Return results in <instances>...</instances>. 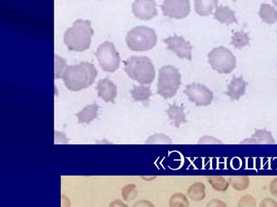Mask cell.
I'll list each match as a JSON object with an SVG mask.
<instances>
[{"mask_svg":"<svg viewBox=\"0 0 277 207\" xmlns=\"http://www.w3.org/2000/svg\"><path fill=\"white\" fill-rule=\"evenodd\" d=\"M97 75L95 65L89 62H81L69 66L62 79L69 91L76 92L90 87L95 82Z\"/></svg>","mask_w":277,"mask_h":207,"instance_id":"obj_1","label":"cell"},{"mask_svg":"<svg viewBox=\"0 0 277 207\" xmlns=\"http://www.w3.org/2000/svg\"><path fill=\"white\" fill-rule=\"evenodd\" d=\"M93 35L94 30L90 21L76 20L65 32L64 43L69 50L82 52L90 48Z\"/></svg>","mask_w":277,"mask_h":207,"instance_id":"obj_2","label":"cell"},{"mask_svg":"<svg viewBox=\"0 0 277 207\" xmlns=\"http://www.w3.org/2000/svg\"><path fill=\"white\" fill-rule=\"evenodd\" d=\"M124 65L128 77L141 85H150L155 78L153 63L147 56H131L124 62Z\"/></svg>","mask_w":277,"mask_h":207,"instance_id":"obj_3","label":"cell"},{"mask_svg":"<svg viewBox=\"0 0 277 207\" xmlns=\"http://www.w3.org/2000/svg\"><path fill=\"white\" fill-rule=\"evenodd\" d=\"M156 33L149 27H134L126 36V44L133 51H147L151 50L157 43Z\"/></svg>","mask_w":277,"mask_h":207,"instance_id":"obj_4","label":"cell"},{"mask_svg":"<svg viewBox=\"0 0 277 207\" xmlns=\"http://www.w3.org/2000/svg\"><path fill=\"white\" fill-rule=\"evenodd\" d=\"M181 85V75L176 68L166 65L159 69L157 93L165 99L173 98Z\"/></svg>","mask_w":277,"mask_h":207,"instance_id":"obj_5","label":"cell"},{"mask_svg":"<svg viewBox=\"0 0 277 207\" xmlns=\"http://www.w3.org/2000/svg\"><path fill=\"white\" fill-rule=\"evenodd\" d=\"M208 60L211 68L219 73L228 74L236 68V58L227 48H215L209 53Z\"/></svg>","mask_w":277,"mask_h":207,"instance_id":"obj_6","label":"cell"},{"mask_svg":"<svg viewBox=\"0 0 277 207\" xmlns=\"http://www.w3.org/2000/svg\"><path fill=\"white\" fill-rule=\"evenodd\" d=\"M100 67L107 72H114L121 64V56L113 43L108 41L102 43L95 53Z\"/></svg>","mask_w":277,"mask_h":207,"instance_id":"obj_7","label":"cell"},{"mask_svg":"<svg viewBox=\"0 0 277 207\" xmlns=\"http://www.w3.org/2000/svg\"><path fill=\"white\" fill-rule=\"evenodd\" d=\"M184 92L189 100L195 103L197 107H207L213 101V92L201 84L188 85Z\"/></svg>","mask_w":277,"mask_h":207,"instance_id":"obj_8","label":"cell"},{"mask_svg":"<svg viewBox=\"0 0 277 207\" xmlns=\"http://www.w3.org/2000/svg\"><path fill=\"white\" fill-rule=\"evenodd\" d=\"M161 9L166 17L173 19H183L190 13V0H164Z\"/></svg>","mask_w":277,"mask_h":207,"instance_id":"obj_9","label":"cell"},{"mask_svg":"<svg viewBox=\"0 0 277 207\" xmlns=\"http://www.w3.org/2000/svg\"><path fill=\"white\" fill-rule=\"evenodd\" d=\"M164 43L168 46V50L175 53L180 59L192 60L193 46L190 42L185 40L180 36L173 35L164 39Z\"/></svg>","mask_w":277,"mask_h":207,"instance_id":"obj_10","label":"cell"},{"mask_svg":"<svg viewBox=\"0 0 277 207\" xmlns=\"http://www.w3.org/2000/svg\"><path fill=\"white\" fill-rule=\"evenodd\" d=\"M132 10L134 16L142 21L153 19L158 14L157 4L154 0H134Z\"/></svg>","mask_w":277,"mask_h":207,"instance_id":"obj_11","label":"cell"},{"mask_svg":"<svg viewBox=\"0 0 277 207\" xmlns=\"http://www.w3.org/2000/svg\"><path fill=\"white\" fill-rule=\"evenodd\" d=\"M98 96L106 103H115L117 95V87L109 79H102L97 86Z\"/></svg>","mask_w":277,"mask_h":207,"instance_id":"obj_12","label":"cell"},{"mask_svg":"<svg viewBox=\"0 0 277 207\" xmlns=\"http://www.w3.org/2000/svg\"><path fill=\"white\" fill-rule=\"evenodd\" d=\"M248 83L245 81L242 76L237 77L233 76L232 81L227 86V91L225 92V94L228 96L232 100H239L242 96L246 94Z\"/></svg>","mask_w":277,"mask_h":207,"instance_id":"obj_13","label":"cell"},{"mask_svg":"<svg viewBox=\"0 0 277 207\" xmlns=\"http://www.w3.org/2000/svg\"><path fill=\"white\" fill-rule=\"evenodd\" d=\"M276 140L273 134L266 129H255L254 134L251 138H247L240 144H275Z\"/></svg>","mask_w":277,"mask_h":207,"instance_id":"obj_14","label":"cell"},{"mask_svg":"<svg viewBox=\"0 0 277 207\" xmlns=\"http://www.w3.org/2000/svg\"><path fill=\"white\" fill-rule=\"evenodd\" d=\"M214 17L221 24H229L237 23V17L235 16L234 11H232L227 6H219L214 12Z\"/></svg>","mask_w":277,"mask_h":207,"instance_id":"obj_15","label":"cell"},{"mask_svg":"<svg viewBox=\"0 0 277 207\" xmlns=\"http://www.w3.org/2000/svg\"><path fill=\"white\" fill-rule=\"evenodd\" d=\"M184 107H180L174 103L170 105L166 111L169 119L176 128H180V125L187 123L186 115L184 112Z\"/></svg>","mask_w":277,"mask_h":207,"instance_id":"obj_16","label":"cell"},{"mask_svg":"<svg viewBox=\"0 0 277 207\" xmlns=\"http://www.w3.org/2000/svg\"><path fill=\"white\" fill-rule=\"evenodd\" d=\"M100 107L96 103L87 105L81 112L76 113V116L79 124H90L94 119L98 117V112Z\"/></svg>","mask_w":277,"mask_h":207,"instance_id":"obj_17","label":"cell"},{"mask_svg":"<svg viewBox=\"0 0 277 207\" xmlns=\"http://www.w3.org/2000/svg\"><path fill=\"white\" fill-rule=\"evenodd\" d=\"M195 12L201 17H207L218 7L217 0H194Z\"/></svg>","mask_w":277,"mask_h":207,"instance_id":"obj_18","label":"cell"},{"mask_svg":"<svg viewBox=\"0 0 277 207\" xmlns=\"http://www.w3.org/2000/svg\"><path fill=\"white\" fill-rule=\"evenodd\" d=\"M131 96L134 102H142L146 106L149 104V99L152 95V92L148 86H133L130 91Z\"/></svg>","mask_w":277,"mask_h":207,"instance_id":"obj_19","label":"cell"},{"mask_svg":"<svg viewBox=\"0 0 277 207\" xmlns=\"http://www.w3.org/2000/svg\"><path fill=\"white\" fill-rule=\"evenodd\" d=\"M259 17L263 22L268 24H275L277 22V11L275 7L268 3L261 5Z\"/></svg>","mask_w":277,"mask_h":207,"instance_id":"obj_20","label":"cell"},{"mask_svg":"<svg viewBox=\"0 0 277 207\" xmlns=\"http://www.w3.org/2000/svg\"><path fill=\"white\" fill-rule=\"evenodd\" d=\"M188 195L194 202H201L206 198V187L201 182L193 184L188 189Z\"/></svg>","mask_w":277,"mask_h":207,"instance_id":"obj_21","label":"cell"},{"mask_svg":"<svg viewBox=\"0 0 277 207\" xmlns=\"http://www.w3.org/2000/svg\"><path fill=\"white\" fill-rule=\"evenodd\" d=\"M228 182L235 190L244 191L250 185V178L246 176H236L229 177Z\"/></svg>","mask_w":277,"mask_h":207,"instance_id":"obj_22","label":"cell"},{"mask_svg":"<svg viewBox=\"0 0 277 207\" xmlns=\"http://www.w3.org/2000/svg\"><path fill=\"white\" fill-rule=\"evenodd\" d=\"M250 40H251V38H250L247 33H245L243 31L236 32L232 34L231 44L236 49H241V48L249 45Z\"/></svg>","mask_w":277,"mask_h":207,"instance_id":"obj_23","label":"cell"},{"mask_svg":"<svg viewBox=\"0 0 277 207\" xmlns=\"http://www.w3.org/2000/svg\"><path fill=\"white\" fill-rule=\"evenodd\" d=\"M208 182L215 190L218 192H225L227 190L229 185V183L226 181L225 177L220 176H209Z\"/></svg>","mask_w":277,"mask_h":207,"instance_id":"obj_24","label":"cell"},{"mask_svg":"<svg viewBox=\"0 0 277 207\" xmlns=\"http://www.w3.org/2000/svg\"><path fill=\"white\" fill-rule=\"evenodd\" d=\"M170 207H190L187 197L183 193H176L172 195L169 200Z\"/></svg>","mask_w":277,"mask_h":207,"instance_id":"obj_25","label":"cell"},{"mask_svg":"<svg viewBox=\"0 0 277 207\" xmlns=\"http://www.w3.org/2000/svg\"><path fill=\"white\" fill-rule=\"evenodd\" d=\"M68 66L63 58L55 55V78L62 79L66 71Z\"/></svg>","mask_w":277,"mask_h":207,"instance_id":"obj_26","label":"cell"},{"mask_svg":"<svg viewBox=\"0 0 277 207\" xmlns=\"http://www.w3.org/2000/svg\"><path fill=\"white\" fill-rule=\"evenodd\" d=\"M121 195L124 200L126 202H130L135 199L136 197L138 195V190H137L135 184H128V185L125 186L122 188Z\"/></svg>","mask_w":277,"mask_h":207,"instance_id":"obj_27","label":"cell"},{"mask_svg":"<svg viewBox=\"0 0 277 207\" xmlns=\"http://www.w3.org/2000/svg\"><path fill=\"white\" fill-rule=\"evenodd\" d=\"M173 140L165 134H156L149 137L146 144H172Z\"/></svg>","mask_w":277,"mask_h":207,"instance_id":"obj_28","label":"cell"},{"mask_svg":"<svg viewBox=\"0 0 277 207\" xmlns=\"http://www.w3.org/2000/svg\"><path fill=\"white\" fill-rule=\"evenodd\" d=\"M237 207H257L255 198L251 195L243 196L239 201Z\"/></svg>","mask_w":277,"mask_h":207,"instance_id":"obj_29","label":"cell"},{"mask_svg":"<svg viewBox=\"0 0 277 207\" xmlns=\"http://www.w3.org/2000/svg\"><path fill=\"white\" fill-rule=\"evenodd\" d=\"M199 144H223V142L215 137L203 136L199 139Z\"/></svg>","mask_w":277,"mask_h":207,"instance_id":"obj_30","label":"cell"},{"mask_svg":"<svg viewBox=\"0 0 277 207\" xmlns=\"http://www.w3.org/2000/svg\"><path fill=\"white\" fill-rule=\"evenodd\" d=\"M55 144H68L69 139L66 138V135L61 132H55Z\"/></svg>","mask_w":277,"mask_h":207,"instance_id":"obj_31","label":"cell"},{"mask_svg":"<svg viewBox=\"0 0 277 207\" xmlns=\"http://www.w3.org/2000/svg\"><path fill=\"white\" fill-rule=\"evenodd\" d=\"M259 207H277V203L273 198H265L261 202Z\"/></svg>","mask_w":277,"mask_h":207,"instance_id":"obj_32","label":"cell"},{"mask_svg":"<svg viewBox=\"0 0 277 207\" xmlns=\"http://www.w3.org/2000/svg\"><path fill=\"white\" fill-rule=\"evenodd\" d=\"M206 207H227L226 203H224L223 201L219 200V199H213L210 201Z\"/></svg>","mask_w":277,"mask_h":207,"instance_id":"obj_33","label":"cell"},{"mask_svg":"<svg viewBox=\"0 0 277 207\" xmlns=\"http://www.w3.org/2000/svg\"><path fill=\"white\" fill-rule=\"evenodd\" d=\"M270 192L272 193V195L277 198V177L271 182Z\"/></svg>","mask_w":277,"mask_h":207,"instance_id":"obj_34","label":"cell"},{"mask_svg":"<svg viewBox=\"0 0 277 207\" xmlns=\"http://www.w3.org/2000/svg\"><path fill=\"white\" fill-rule=\"evenodd\" d=\"M133 207H154V206L149 201L142 200L136 203Z\"/></svg>","mask_w":277,"mask_h":207,"instance_id":"obj_35","label":"cell"},{"mask_svg":"<svg viewBox=\"0 0 277 207\" xmlns=\"http://www.w3.org/2000/svg\"><path fill=\"white\" fill-rule=\"evenodd\" d=\"M109 207H128V206L121 200H115L110 203Z\"/></svg>","mask_w":277,"mask_h":207,"instance_id":"obj_36","label":"cell"},{"mask_svg":"<svg viewBox=\"0 0 277 207\" xmlns=\"http://www.w3.org/2000/svg\"><path fill=\"white\" fill-rule=\"evenodd\" d=\"M273 3L275 5L276 7H277V0H273Z\"/></svg>","mask_w":277,"mask_h":207,"instance_id":"obj_37","label":"cell"},{"mask_svg":"<svg viewBox=\"0 0 277 207\" xmlns=\"http://www.w3.org/2000/svg\"><path fill=\"white\" fill-rule=\"evenodd\" d=\"M233 1H236V0H233Z\"/></svg>","mask_w":277,"mask_h":207,"instance_id":"obj_38","label":"cell"}]
</instances>
